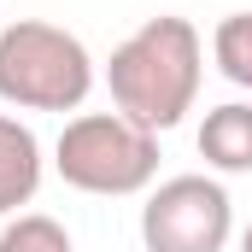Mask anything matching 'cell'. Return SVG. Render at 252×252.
<instances>
[{
  "instance_id": "8",
  "label": "cell",
  "mask_w": 252,
  "mask_h": 252,
  "mask_svg": "<svg viewBox=\"0 0 252 252\" xmlns=\"http://www.w3.org/2000/svg\"><path fill=\"white\" fill-rule=\"evenodd\" d=\"M0 252H76L70 235H64L59 217L47 211H18L6 229H0Z\"/></svg>"
},
{
  "instance_id": "5",
  "label": "cell",
  "mask_w": 252,
  "mask_h": 252,
  "mask_svg": "<svg viewBox=\"0 0 252 252\" xmlns=\"http://www.w3.org/2000/svg\"><path fill=\"white\" fill-rule=\"evenodd\" d=\"M41 193V141L12 112H0V217H18Z\"/></svg>"
},
{
  "instance_id": "4",
  "label": "cell",
  "mask_w": 252,
  "mask_h": 252,
  "mask_svg": "<svg viewBox=\"0 0 252 252\" xmlns=\"http://www.w3.org/2000/svg\"><path fill=\"white\" fill-rule=\"evenodd\" d=\"M235 235V199L217 176H170L141 205V247L147 252H223Z\"/></svg>"
},
{
  "instance_id": "3",
  "label": "cell",
  "mask_w": 252,
  "mask_h": 252,
  "mask_svg": "<svg viewBox=\"0 0 252 252\" xmlns=\"http://www.w3.org/2000/svg\"><path fill=\"white\" fill-rule=\"evenodd\" d=\"M53 164L76 193H100V199L147 193L158 182V135L129 124L124 112H82L59 129Z\"/></svg>"
},
{
  "instance_id": "7",
  "label": "cell",
  "mask_w": 252,
  "mask_h": 252,
  "mask_svg": "<svg viewBox=\"0 0 252 252\" xmlns=\"http://www.w3.org/2000/svg\"><path fill=\"white\" fill-rule=\"evenodd\" d=\"M211 59L217 70L235 82V88H252V12H229L211 35Z\"/></svg>"
},
{
  "instance_id": "1",
  "label": "cell",
  "mask_w": 252,
  "mask_h": 252,
  "mask_svg": "<svg viewBox=\"0 0 252 252\" xmlns=\"http://www.w3.org/2000/svg\"><path fill=\"white\" fill-rule=\"evenodd\" d=\"M199 76H205V41L188 18L158 12L147 18L135 35H124L106 59V88L112 106L124 112L129 124L153 129H176L199 100Z\"/></svg>"
},
{
  "instance_id": "9",
  "label": "cell",
  "mask_w": 252,
  "mask_h": 252,
  "mask_svg": "<svg viewBox=\"0 0 252 252\" xmlns=\"http://www.w3.org/2000/svg\"><path fill=\"white\" fill-rule=\"evenodd\" d=\"M241 252H252V223H247V229H241Z\"/></svg>"
},
{
  "instance_id": "2",
  "label": "cell",
  "mask_w": 252,
  "mask_h": 252,
  "mask_svg": "<svg viewBox=\"0 0 252 252\" xmlns=\"http://www.w3.org/2000/svg\"><path fill=\"white\" fill-rule=\"evenodd\" d=\"M94 94V59L88 47L47 24L18 18L0 30V100L18 112H76Z\"/></svg>"
},
{
  "instance_id": "6",
  "label": "cell",
  "mask_w": 252,
  "mask_h": 252,
  "mask_svg": "<svg viewBox=\"0 0 252 252\" xmlns=\"http://www.w3.org/2000/svg\"><path fill=\"white\" fill-rule=\"evenodd\" d=\"M199 158L223 176H252V106L247 100H229V106H211L205 124H199Z\"/></svg>"
}]
</instances>
